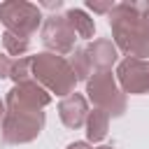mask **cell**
Instances as JSON below:
<instances>
[{
  "mask_svg": "<svg viewBox=\"0 0 149 149\" xmlns=\"http://www.w3.org/2000/svg\"><path fill=\"white\" fill-rule=\"evenodd\" d=\"M68 63H70V68H72V72H74V77H77V79H86V77L91 74V70H93V65H91V61H88L86 49H74Z\"/></svg>",
  "mask_w": 149,
  "mask_h": 149,
  "instance_id": "cell-12",
  "label": "cell"
},
{
  "mask_svg": "<svg viewBox=\"0 0 149 149\" xmlns=\"http://www.w3.org/2000/svg\"><path fill=\"white\" fill-rule=\"evenodd\" d=\"M86 93L93 100V105L98 109H102L105 114H109V116H119L126 109V98L119 91L112 72H95L93 79H88Z\"/></svg>",
  "mask_w": 149,
  "mask_h": 149,
  "instance_id": "cell-4",
  "label": "cell"
},
{
  "mask_svg": "<svg viewBox=\"0 0 149 149\" xmlns=\"http://www.w3.org/2000/svg\"><path fill=\"white\" fill-rule=\"evenodd\" d=\"M33 77L42 88H49L56 95H70L77 77L70 68V63L58 54H37L33 56Z\"/></svg>",
  "mask_w": 149,
  "mask_h": 149,
  "instance_id": "cell-3",
  "label": "cell"
},
{
  "mask_svg": "<svg viewBox=\"0 0 149 149\" xmlns=\"http://www.w3.org/2000/svg\"><path fill=\"white\" fill-rule=\"evenodd\" d=\"M65 16H68L70 26L74 28V33H77L79 37H93L95 26H93V19H88L84 9H68Z\"/></svg>",
  "mask_w": 149,
  "mask_h": 149,
  "instance_id": "cell-11",
  "label": "cell"
},
{
  "mask_svg": "<svg viewBox=\"0 0 149 149\" xmlns=\"http://www.w3.org/2000/svg\"><path fill=\"white\" fill-rule=\"evenodd\" d=\"M0 19L7 26L9 33L21 35V37H30L40 26L42 14H40L37 5L14 0V2H2L0 5Z\"/></svg>",
  "mask_w": 149,
  "mask_h": 149,
  "instance_id": "cell-5",
  "label": "cell"
},
{
  "mask_svg": "<svg viewBox=\"0 0 149 149\" xmlns=\"http://www.w3.org/2000/svg\"><path fill=\"white\" fill-rule=\"evenodd\" d=\"M109 23L116 44L128 54V58L149 56V5L147 2H121L109 12Z\"/></svg>",
  "mask_w": 149,
  "mask_h": 149,
  "instance_id": "cell-2",
  "label": "cell"
},
{
  "mask_svg": "<svg viewBox=\"0 0 149 149\" xmlns=\"http://www.w3.org/2000/svg\"><path fill=\"white\" fill-rule=\"evenodd\" d=\"M74 28L70 26L68 16H49L44 21V28H42V40L49 49H54L58 56L61 54H70L74 51Z\"/></svg>",
  "mask_w": 149,
  "mask_h": 149,
  "instance_id": "cell-6",
  "label": "cell"
},
{
  "mask_svg": "<svg viewBox=\"0 0 149 149\" xmlns=\"http://www.w3.org/2000/svg\"><path fill=\"white\" fill-rule=\"evenodd\" d=\"M2 42H5V49H7L12 56H19V58H23V54H26L28 47H30V40H28V37L14 35V33H9V30L2 35Z\"/></svg>",
  "mask_w": 149,
  "mask_h": 149,
  "instance_id": "cell-13",
  "label": "cell"
},
{
  "mask_svg": "<svg viewBox=\"0 0 149 149\" xmlns=\"http://www.w3.org/2000/svg\"><path fill=\"white\" fill-rule=\"evenodd\" d=\"M95 149H112V147H95Z\"/></svg>",
  "mask_w": 149,
  "mask_h": 149,
  "instance_id": "cell-18",
  "label": "cell"
},
{
  "mask_svg": "<svg viewBox=\"0 0 149 149\" xmlns=\"http://www.w3.org/2000/svg\"><path fill=\"white\" fill-rule=\"evenodd\" d=\"M88 7H91L93 12H112V9H114V5H112V2H107V5H102V2H93V0L88 2Z\"/></svg>",
  "mask_w": 149,
  "mask_h": 149,
  "instance_id": "cell-15",
  "label": "cell"
},
{
  "mask_svg": "<svg viewBox=\"0 0 149 149\" xmlns=\"http://www.w3.org/2000/svg\"><path fill=\"white\" fill-rule=\"evenodd\" d=\"M88 61L93 68H98L100 72H107V68L116 61V47L112 44V40H95L93 44L86 47Z\"/></svg>",
  "mask_w": 149,
  "mask_h": 149,
  "instance_id": "cell-9",
  "label": "cell"
},
{
  "mask_svg": "<svg viewBox=\"0 0 149 149\" xmlns=\"http://www.w3.org/2000/svg\"><path fill=\"white\" fill-rule=\"evenodd\" d=\"M12 68H14V61L0 54V79H2V77H9V74H12Z\"/></svg>",
  "mask_w": 149,
  "mask_h": 149,
  "instance_id": "cell-14",
  "label": "cell"
},
{
  "mask_svg": "<svg viewBox=\"0 0 149 149\" xmlns=\"http://www.w3.org/2000/svg\"><path fill=\"white\" fill-rule=\"evenodd\" d=\"M68 149H91V147H88L86 142H74V144H70Z\"/></svg>",
  "mask_w": 149,
  "mask_h": 149,
  "instance_id": "cell-16",
  "label": "cell"
},
{
  "mask_svg": "<svg viewBox=\"0 0 149 149\" xmlns=\"http://www.w3.org/2000/svg\"><path fill=\"white\" fill-rule=\"evenodd\" d=\"M116 77L128 93H147L149 91V61L142 58H126L121 61Z\"/></svg>",
  "mask_w": 149,
  "mask_h": 149,
  "instance_id": "cell-7",
  "label": "cell"
},
{
  "mask_svg": "<svg viewBox=\"0 0 149 149\" xmlns=\"http://www.w3.org/2000/svg\"><path fill=\"white\" fill-rule=\"evenodd\" d=\"M2 116H5V105L0 102V119H2Z\"/></svg>",
  "mask_w": 149,
  "mask_h": 149,
  "instance_id": "cell-17",
  "label": "cell"
},
{
  "mask_svg": "<svg viewBox=\"0 0 149 149\" xmlns=\"http://www.w3.org/2000/svg\"><path fill=\"white\" fill-rule=\"evenodd\" d=\"M58 112H61V121L68 126V128H79L84 121H86V100L84 95L79 93H70L61 105H58Z\"/></svg>",
  "mask_w": 149,
  "mask_h": 149,
  "instance_id": "cell-8",
  "label": "cell"
},
{
  "mask_svg": "<svg viewBox=\"0 0 149 149\" xmlns=\"http://www.w3.org/2000/svg\"><path fill=\"white\" fill-rule=\"evenodd\" d=\"M49 93L37 81L16 84L5 100V121H2V140L12 144L30 142L40 135L44 126L42 107L49 102Z\"/></svg>",
  "mask_w": 149,
  "mask_h": 149,
  "instance_id": "cell-1",
  "label": "cell"
},
{
  "mask_svg": "<svg viewBox=\"0 0 149 149\" xmlns=\"http://www.w3.org/2000/svg\"><path fill=\"white\" fill-rule=\"evenodd\" d=\"M107 123H109V114H105L102 109H93L86 116V135L91 142H100L107 135Z\"/></svg>",
  "mask_w": 149,
  "mask_h": 149,
  "instance_id": "cell-10",
  "label": "cell"
}]
</instances>
